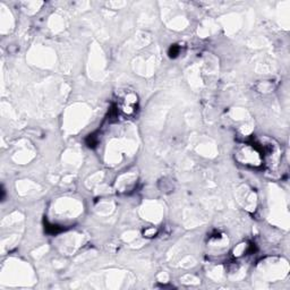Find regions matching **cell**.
I'll use <instances>...</instances> for the list:
<instances>
[{
	"mask_svg": "<svg viewBox=\"0 0 290 290\" xmlns=\"http://www.w3.org/2000/svg\"><path fill=\"white\" fill-rule=\"evenodd\" d=\"M235 160L244 167L258 169L264 166L263 155L256 142H245L239 144L235 151Z\"/></svg>",
	"mask_w": 290,
	"mask_h": 290,
	"instance_id": "obj_1",
	"label": "cell"
},
{
	"mask_svg": "<svg viewBox=\"0 0 290 290\" xmlns=\"http://www.w3.org/2000/svg\"><path fill=\"white\" fill-rule=\"evenodd\" d=\"M256 143L260 146L262 155H263L264 165L270 168L271 171L277 169L281 161V150L278 143L269 137L261 138Z\"/></svg>",
	"mask_w": 290,
	"mask_h": 290,
	"instance_id": "obj_2",
	"label": "cell"
},
{
	"mask_svg": "<svg viewBox=\"0 0 290 290\" xmlns=\"http://www.w3.org/2000/svg\"><path fill=\"white\" fill-rule=\"evenodd\" d=\"M136 103H137V97H136L133 93L126 94V96L120 100L119 109L123 111L125 115L131 116L135 113L136 110Z\"/></svg>",
	"mask_w": 290,
	"mask_h": 290,
	"instance_id": "obj_3",
	"label": "cell"
},
{
	"mask_svg": "<svg viewBox=\"0 0 290 290\" xmlns=\"http://www.w3.org/2000/svg\"><path fill=\"white\" fill-rule=\"evenodd\" d=\"M156 233H158V230H156L155 228H152V227H150V228H146L144 232H143V235H144V237H148V238L155 237Z\"/></svg>",
	"mask_w": 290,
	"mask_h": 290,
	"instance_id": "obj_4",
	"label": "cell"
},
{
	"mask_svg": "<svg viewBox=\"0 0 290 290\" xmlns=\"http://www.w3.org/2000/svg\"><path fill=\"white\" fill-rule=\"evenodd\" d=\"M179 51H180V49H179V47H178V45H173V47L169 49V56L171 58H176L177 56L179 55Z\"/></svg>",
	"mask_w": 290,
	"mask_h": 290,
	"instance_id": "obj_5",
	"label": "cell"
}]
</instances>
